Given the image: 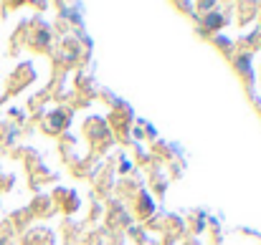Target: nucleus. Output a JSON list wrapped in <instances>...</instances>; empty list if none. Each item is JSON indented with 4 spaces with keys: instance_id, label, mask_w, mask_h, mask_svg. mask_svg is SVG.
I'll return each instance as SVG.
<instances>
[{
    "instance_id": "f257e3e1",
    "label": "nucleus",
    "mask_w": 261,
    "mask_h": 245,
    "mask_svg": "<svg viewBox=\"0 0 261 245\" xmlns=\"http://www.w3.org/2000/svg\"><path fill=\"white\" fill-rule=\"evenodd\" d=\"M233 69L244 76V79H251V53H241L233 58Z\"/></svg>"
},
{
    "instance_id": "f03ea898",
    "label": "nucleus",
    "mask_w": 261,
    "mask_h": 245,
    "mask_svg": "<svg viewBox=\"0 0 261 245\" xmlns=\"http://www.w3.org/2000/svg\"><path fill=\"white\" fill-rule=\"evenodd\" d=\"M223 23H226V18H223L221 13H211V15L205 18V30H218Z\"/></svg>"
},
{
    "instance_id": "7ed1b4c3",
    "label": "nucleus",
    "mask_w": 261,
    "mask_h": 245,
    "mask_svg": "<svg viewBox=\"0 0 261 245\" xmlns=\"http://www.w3.org/2000/svg\"><path fill=\"white\" fill-rule=\"evenodd\" d=\"M48 124H51L54 129H64V124H66V114H64V111H54L51 119H48Z\"/></svg>"
},
{
    "instance_id": "20e7f679",
    "label": "nucleus",
    "mask_w": 261,
    "mask_h": 245,
    "mask_svg": "<svg viewBox=\"0 0 261 245\" xmlns=\"http://www.w3.org/2000/svg\"><path fill=\"white\" fill-rule=\"evenodd\" d=\"M46 43H48V30H41V33L36 36V41H33V46H36V48H43Z\"/></svg>"
},
{
    "instance_id": "39448f33",
    "label": "nucleus",
    "mask_w": 261,
    "mask_h": 245,
    "mask_svg": "<svg viewBox=\"0 0 261 245\" xmlns=\"http://www.w3.org/2000/svg\"><path fill=\"white\" fill-rule=\"evenodd\" d=\"M150 207H152V202H150V197H147V195H142V200H140V210H142V212H147Z\"/></svg>"
},
{
    "instance_id": "423d86ee",
    "label": "nucleus",
    "mask_w": 261,
    "mask_h": 245,
    "mask_svg": "<svg viewBox=\"0 0 261 245\" xmlns=\"http://www.w3.org/2000/svg\"><path fill=\"white\" fill-rule=\"evenodd\" d=\"M0 245H5V240H3V238H0Z\"/></svg>"
}]
</instances>
